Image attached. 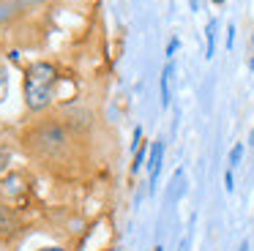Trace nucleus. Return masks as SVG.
<instances>
[{
	"instance_id": "obj_3",
	"label": "nucleus",
	"mask_w": 254,
	"mask_h": 251,
	"mask_svg": "<svg viewBox=\"0 0 254 251\" xmlns=\"http://www.w3.org/2000/svg\"><path fill=\"white\" fill-rule=\"evenodd\" d=\"M172 71H175V65H172V60L164 65V71H161V107H170V79H172Z\"/></svg>"
},
{
	"instance_id": "obj_14",
	"label": "nucleus",
	"mask_w": 254,
	"mask_h": 251,
	"mask_svg": "<svg viewBox=\"0 0 254 251\" xmlns=\"http://www.w3.org/2000/svg\"><path fill=\"white\" fill-rule=\"evenodd\" d=\"M41 251H63V249H58V246H52V249H41Z\"/></svg>"
},
{
	"instance_id": "obj_11",
	"label": "nucleus",
	"mask_w": 254,
	"mask_h": 251,
	"mask_svg": "<svg viewBox=\"0 0 254 251\" xmlns=\"http://www.w3.org/2000/svg\"><path fill=\"white\" fill-rule=\"evenodd\" d=\"M232 41H235V25L227 27V49H232Z\"/></svg>"
},
{
	"instance_id": "obj_4",
	"label": "nucleus",
	"mask_w": 254,
	"mask_h": 251,
	"mask_svg": "<svg viewBox=\"0 0 254 251\" xmlns=\"http://www.w3.org/2000/svg\"><path fill=\"white\" fill-rule=\"evenodd\" d=\"M216 55V19L208 22V27H205V58H213Z\"/></svg>"
},
{
	"instance_id": "obj_16",
	"label": "nucleus",
	"mask_w": 254,
	"mask_h": 251,
	"mask_svg": "<svg viewBox=\"0 0 254 251\" xmlns=\"http://www.w3.org/2000/svg\"><path fill=\"white\" fill-rule=\"evenodd\" d=\"M213 3H219V5H221V3H227V0H213Z\"/></svg>"
},
{
	"instance_id": "obj_13",
	"label": "nucleus",
	"mask_w": 254,
	"mask_h": 251,
	"mask_svg": "<svg viewBox=\"0 0 254 251\" xmlns=\"http://www.w3.org/2000/svg\"><path fill=\"white\" fill-rule=\"evenodd\" d=\"M249 145L254 147V128H252V134H249Z\"/></svg>"
},
{
	"instance_id": "obj_1",
	"label": "nucleus",
	"mask_w": 254,
	"mask_h": 251,
	"mask_svg": "<svg viewBox=\"0 0 254 251\" xmlns=\"http://www.w3.org/2000/svg\"><path fill=\"white\" fill-rule=\"evenodd\" d=\"M58 74L50 63H33L25 74V101L30 109H44L52 101Z\"/></svg>"
},
{
	"instance_id": "obj_10",
	"label": "nucleus",
	"mask_w": 254,
	"mask_h": 251,
	"mask_svg": "<svg viewBox=\"0 0 254 251\" xmlns=\"http://www.w3.org/2000/svg\"><path fill=\"white\" fill-rule=\"evenodd\" d=\"M224 188H227V191L235 188V180H232V169H227V175H224Z\"/></svg>"
},
{
	"instance_id": "obj_9",
	"label": "nucleus",
	"mask_w": 254,
	"mask_h": 251,
	"mask_svg": "<svg viewBox=\"0 0 254 251\" xmlns=\"http://www.w3.org/2000/svg\"><path fill=\"white\" fill-rule=\"evenodd\" d=\"M178 47H181V41H178V36H175V38H170V44H167V58H172V55L178 52Z\"/></svg>"
},
{
	"instance_id": "obj_6",
	"label": "nucleus",
	"mask_w": 254,
	"mask_h": 251,
	"mask_svg": "<svg viewBox=\"0 0 254 251\" xmlns=\"http://www.w3.org/2000/svg\"><path fill=\"white\" fill-rule=\"evenodd\" d=\"M241 158H243V145L238 142V145L230 150V169H235L238 164H241Z\"/></svg>"
},
{
	"instance_id": "obj_12",
	"label": "nucleus",
	"mask_w": 254,
	"mask_h": 251,
	"mask_svg": "<svg viewBox=\"0 0 254 251\" xmlns=\"http://www.w3.org/2000/svg\"><path fill=\"white\" fill-rule=\"evenodd\" d=\"M6 164H8V150L0 147V169H6Z\"/></svg>"
},
{
	"instance_id": "obj_8",
	"label": "nucleus",
	"mask_w": 254,
	"mask_h": 251,
	"mask_svg": "<svg viewBox=\"0 0 254 251\" xmlns=\"http://www.w3.org/2000/svg\"><path fill=\"white\" fill-rule=\"evenodd\" d=\"M142 161H145V147H139V150H137V156H134V164H131V169H134V172H137V169L142 167Z\"/></svg>"
},
{
	"instance_id": "obj_7",
	"label": "nucleus",
	"mask_w": 254,
	"mask_h": 251,
	"mask_svg": "<svg viewBox=\"0 0 254 251\" xmlns=\"http://www.w3.org/2000/svg\"><path fill=\"white\" fill-rule=\"evenodd\" d=\"M6 93H8V76H6V71H0V101L6 98Z\"/></svg>"
},
{
	"instance_id": "obj_15",
	"label": "nucleus",
	"mask_w": 254,
	"mask_h": 251,
	"mask_svg": "<svg viewBox=\"0 0 254 251\" xmlns=\"http://www.w3.org/2000/svg\"><path fill=\"white\" fill-rule=\"evenodd\" d=\"M249 68H252V71H254V58H252V60H249Z\"/></svg>"
},
{
	"instance_id": "obj_2",
	"label": "nucleus",
	"mask_w": 254,
	"mask_h": 251,
	"mask_svg": "<svg viewBox=\"0 0 254 251\" xmlns=\"http://www.w3.org/2000/svg\"><path fill=\"white\" fill-rule=\"evenodd\" d=\"M161 158H164V142L156 139V142H153V147H150V164H148V169H150V183H156V180H159Z\"/></svg>"
},
{
	"instance_id": "obj_5",
	"label": "nucleus",
	"mask_w": 254,
	"mask_h": 251,
	"mask_svg": "<svg viewBox=\"0 0 254 251\" xmlns=\"http://www.w3.org/2000/svg\"><path fill=\"white\" fill-rule=\"evenodd\" d=\"M14 229H17V221H14V218L6 213V207H0V232H3V235H11Z\"/></svg>"
}]
</instances>
